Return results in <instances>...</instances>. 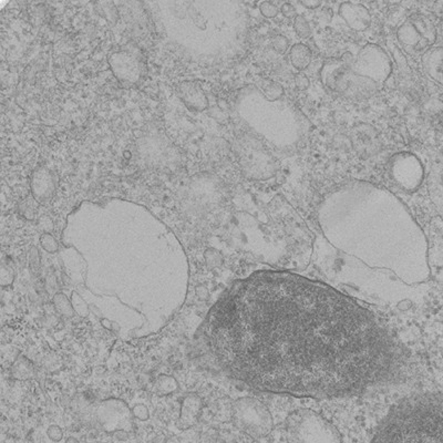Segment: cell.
I'll list each match as a JSON object with an SVG mask.
<instances>
[{"label": "cell", "instance_id": "obj_27", "mask_svg": "<svg viewBox=\"0 0 443 443\" xmlns=\"http://www.w3.org/2000/svg\"><path fill=\"white\" fill-rule=\"evenodd\" d=\"M132 412H134V417L140 419V420H147L150 417L147 407L145 405H141V403L134 405Z\"/></svg>", "mask_w": 443, "mask_h": 443}, {"label": "cell", "instance_id": "obj_10", "mask_svg": "<svg viewBox=\"0 0 443 443\" xmlns=\"http://www.w3.org/2000/svg\"><path fill=\"white\" fill-rule=\"evenodd\" d=\"M110 67L120 81L134 83L141 78L142 61L131 51H118L109 58Z\"/></svg>", "mask_w": 443, "mask_h": 443}, {"label": "cell", "instance_id": "obj_24", "mask_svg": "<svg viewBox=\"0 0 443 443\" xmlns=\"http://www.w3.org/2000/svg\"><path fill=\"white\" fill-rule=\"evenodd\" d=\"M159 388L163 394H172L177 389V381L172 377L168 376H161L159 378Z\"/></svg>", "mask_w": 443, "mask_h": 443}, {"label": "cell", "instance_id": "obj_13", "mask_svg": "<svg viewBox=\"0 0 443 443\" xmlns=\"http://www.w3.org/2000/svg\"><path fill=\"white\" fill-rule=\"evenodd\" d=\"M339 15L346 24L355 31H364L371 24V16L369 10L362 3H340Z\"/></svg>", "mask_w": 443, "mask_h": 443}, {"label": "cell", "instance_id": "obj_8", "mask_svg": "<svg viewBox=\"0 0 443 443\" xmlns=\"http://www.w3.org/2000/svg\"><path fill=\"white\" fill-rule=\"evenodd\" d=\"M388 171L392 182L405 192L418 190L424 181V166L412 153L401 152L394 155L389 160Z\"/></svg>", "mask_w": 443, "mask_h": 443}, {"label": "cell", "instance_id": "obj_22", "mask_svg": "<svg viewBox=\"0 0 443 443\" xmlns=\"http://www.w3.org/2000/svg\"><path fill=\"white\" fill-rule=\"evenodd\" d=\"M40 244L48 253H56L59 250V244L57 239L52 236L50 233H44L40 237Z\"/></svg>", "mask_w": 443, "mask_h": 443}, {"label": "cell", "instance_id": "obj_34", "mask_svg": "<svg viewBox=\"0 0 443 443\" xmlns=\"http://www.w3.org/2000/svg\"><path fill=\"white\" fill-rule=\"evenodd\" d=\"M68 443H78V441H76V439L70 438L68 440Z\"/></svg>", "mask_w": 443, "mask_h": 443}, {"label": "cell", "instance_id": "obj_12", "mask_svg": "<svg viewBox=\"0 0 443 443\" xmlns=\"http://www.w3.org/2000/svg\"><path fill=\"white\" fill-rule=\"evenodd\" d=\"M31 194L38 203L49 201L55 195L56 185L51 171L47 168H38L30 179Z\"/></svg>", "mask_w": 443, "mask_h": 443}, {"label": "cell", "instance_id": "obj_7", "mask_svg": "<svg viewBox=\"0 0 443 443\" xmlns=\"http://www.w3.org/2000/svg\"><path fill=\"white\" fill-rule=\"evenodd\" d=\"M398 40L408 51L426 52L437 39V31L429 18L422 15H412L403 22L397 31Z\"/></svg>", "mask_w": 443, "mask_h": 443}, {"label": "cell", "instance_id": "obj_15", "mask_svg": "<svg viewBox=\"0 0 443 443\" xmlns=\"http://www.w3.org/2000/svg\"><path fill=\"white\" fill-rule=\"evenodd\" d=\"M421 63L430 79L443 87V47H433L422 54Z\"/></svg>", "mask_w": 443, "mask_h": 443}, {"label": "cell", "instance_id": "obj_23", "mask_svg": "<svg viewBox=\"0 0 443 443\" xmlns=\"http://www.w3.org/2000/svg\"><path fill=\"white\" fill-rule=\"evenodd\" d=\"M272 46L275 51L278 52L280 55H284L289 48V39L283 35H275L272 38Z\"/></svg>", "mask_w": 443, "mask_h": 443}, {"label": "cell", "instance_id": "obj_6", "mask_svg": "<svg viewBox=\"0 0 443 443\" xmlns=\"http://www.w3.org/2000/svg\"><path fill=\"white\" fill-rule=\"evenodd\" d=\"M351 69L357 76L367 78L377 85H384L392 72V61L380 46L368 44L362 47Z\"/></svg>", "mask_w": 443, "mask_h": 443}, {"label": "cell", "instance_id": "obj_28", "mask_svg": "<svg viewBox=\"0 0 443 443\" xmlns=\"http://www.w3.org/2000/svg\"><path fill=\"white\" fill-rule=\"evenodd\" d=\"M280 11H282L283 16L286 17V18H289V19H295L297 17L296 9H295L294 6L291 5V3H284V5L282 6V8H280Z\"/></svg>", "mask_w": 443, "mask_h": 443}, {"label": "cell", "instance_id": "obj_17", "mask_svg": "<svg viewBox=\"0 0 443 443\" xmlns=\"http://www.w3.org/2000/svg\"><path fill=\"white\" fill-rule=\"evenodd\" d=\"M201 399L196 394H188L185 397L182 403V411H181V420L188 424L196 421L200 411H201Z\"/></svg>", "mask_w": 443, "mask_h": 443}, {"label": "cell", "instance_id": "obj_11", "mask_svg": "<svg viewBox=\"0 0 443 443\" xmlns=\"http://www.w3.org/2000/svg\"><path fill=\"white\" fill-rule=\"evenodd\" d=\"M351 142L355 151L364 158L377 154L381 149L377 131L371 125L364 123L354 127L351 131Z\"/></svg>", "mask_w": 443, "mask_h": 443}, {"label": "cell", "instance_id": "obj_5", "mask_svg": "<svg viewBox=\"0 0 443 443\" xmlns=\"http://www.w3.org/2000/svg\"><path fill=\"white\" fill-rule=\"evenodd\" d=\"M236 145L239 163L250 179H266L276 173L277 163L274 156L257 138L245 134Z\"/></svg>", "mask_w": 443, "mask_h": 443}, {"label": "cell", "instance_id": "obj_30", "mask_svg": "<svg viewBox=\"0 0 443 443\" xmlns=\"http://www.w3.org/2000/svg\"><path fill=\"white\" fill-rule=\"evenodd\" d=\"M48 435L54 441H60L63 439V431L58 426H51L48 430Z\"/></svg>", "mask_w": 443, "mask_h": 443}, {"label": "cell", "instance_id": "obj_3", "mask_svg": "<svg viewBox=\"0 0 443 443\" xmlns=\"http://www.w3.org/2000/svg\"><path fill=\"white\" fill-rule=\"evenodd\" d=\"M369 443H443V392H424L401 400Z\"/></svg>", "mask_w": 443, "mask_h": 443}, {"label": "cell", "instance_id": "obj_21", "mask_svg": "<svg viewBox=\"0 0 443 443\" xmlns=\"http://www.w3.org/2000/svg\"><path fill=\"white\" fill-rule=\"evenodd\" d=\"M294 30L297 35L303 39H308L312 35V28H310L309 22L300 15H297L294 19Z\"/></svg>", "mask_w": 443, "mask_h": 443}, {"label": "cell", "instance_id": "obj_29", "mask_svg": "<svg viewBox=\"0 0 443 443\" xmlns=\"http://www.w3.org/2000/svg\"><path fill=\"white\" fill-rule=\"evenodd\" d=\"M295 85L299 90H306L309 87V80L304 74L299 72L295 76Z\"/></svg>", "mask_w": 443, "mask_h": 443}, {"label": "cell", "instance_id": "obj_20", "mask_svg": "<svg viewBox=\"0 0 443 443\" xmlns=\"http://www.w3.org/2000/svg\"><path fill=\"white\" fill-rule=\"evenodd\" d=\"M38 202L35 201L33 196L27 198L25 201L20 203V213L28 220H33L35 218V215L37 214V211H38Z\"/></svg>", "mask_w": 443, "mask_h": 443}, {"label": "cell", "instance_id": "obj_19", "mask_svg": "<svg viewBox=\"0 0 443 443\" xmlns=\"http://www.w3.org/2000/svg\"><path fill=\"white\" fill-rule=\"evenodd\" d=\"M13 373H14L15 378L17 379L30 378V377H33V364H29V362L26 360L25 358H22L15 364Z\"/></svg>", "mask_w": 443, "mask_h": 443}, {"label": "cell", "instance_id": "obj_16", "mask_svg": "<svg viewBox=\"0 0 443 443\" xmlns=\"http://www.w3.org/2000/svg\"><path fill=\"white\" fill-rule=\"evenodd\" d=\"M291 65L298 71L305 70L312 63L313 54L309 47L304 44H297L291 47L289 51Z\"/></svg>", "mask_w": 443, "mask_h": 443}, {"label": "cell", "instance_id": "obj_9", "mask_svg": "<svg viewBox=\"0 0 443 443\" xmlns=\"http://www.w3.org/2000/svg\"><path fill=\"white\" fill-rule=\"evenodd\" d=\"M139 153L142 163L154 169L170 170L171 166H179L177 150L172 149L169 141H162L158 136L142 141Z\"/></svg>", "mask_w": 443, "mask_h": 443}, {"label": "cell", "instance_id": "obj_1", "mask_svg": "<svg viewBox=\"0 0 443 443\" xmlns=\"http://www.w3.org/2000/svg\"><path fill=\"white\" fill-rule=\"evenodd\" d=\"M215 371L255 392L338 399L403 377L405 349L355 299L319 280L259 271L236 280L196 332Z\"/></svg>", "mask_w": 443, "mask_h": 443}, {"label": "cell", "instance_id": "obj_14", "mask_svg": "<svg viewBox=\"0 0 443 443\" xmlns=\"http://www.w3.org/2000/svg\"><path fill=\"white\" fill-rule=\"evenodd\" d=\"M177 95L185 106L193 111H203L209 104L207 95L198 82H181L177 87Z\"/></svg>", "mask_w": 443, "mask_h": 443}, {"label": "cell", "instance_id": "obj_4", "mask_svg": "<svg viewBox=\"0 0 443 443\" xmlns=\"http://www.w3.org/2000/svg\"><path fill=\"white\" fill-rule=\"evenodd\" d=\"M321 78L327 89L347 98H370L378 90V85L375 82L355 74L351 69V61L344 57L325 63L321 70Z\"/></svg>", "mask_w": 443, "mask_h": 443}, {"label": "cell", "instance_id": "obj_32", "mask_svg": "<svg viewBox=\"0 0 443 443\" xmlns=\"http://www.w3.org/2000/svg\"><path fill=\"white\" fill-rule=\"evenodd\" d=\"M319 16L321 17V19L323 22H329L332 20V9L329 8H323L321 9V14H319Z\"/></svg>", "mask_w": 443, "mask_h": 443}, {"label": "cell", "instance_id": "obj_31", "mask_svg": "<svg viewBox=\"0 0 443 443\" xmlns=\"http://www.w3.org/2000/svg\"><path fill=\"white\" fill-rule=\"evenodd\" d=\"M300 5L312 10V9L319 8L321 6V1H319V0H303V1H300Z\"/></svg>", "mask_w": 443, "mask_h": 443}, {"label": "cell", "instance_id": "obj_18", "mask_svg": "<svg viewBox=\"0 0 443 443\" xmlns=\"http://www.w3.org/2000/svg\"><path fill=\"white\" fill-rule=\"evenodd\" d=\"M54 304H55L56 309L59 312L60 314L67 316V317H72L74 314L76 313L74 309V306L71 304L70 300L67 298L65 294H57L54 297Z\"/></svg>", "mask_w": 443, "mask_h": 443}, {"label": "cell", "instance_id": "obj_33", "mask_svg": "<svg viewBox=\"0 0 443 443\" xmlns=\"http://www.w3.org/2000/svg\"><path fill=\"white\" fill-rule=\"evenodd\" d=\"M196 295L202 299L207 298V289H205L204 286H199V287H196L195 289Z\"/></svg>", "mask_w": 443, "mask_h": 443}, {"label": "cell", "instance_id": "obj_2", "mask_svg": "<svg viewBox=\"0 0 443 443\" xmlns=\"http://www.w3.org/2000/svg\"><path fill=\"white\" fill-rule=\"evenodd\" d=\"M319 223L340 261L396 275L408 285L429 277L426 235L387 188L364 181L340 185L321 202Z\"/></svg>", "mask_w": 443, "mask_h": 443}, {"label": "cell", "instance_id": "obj_25", "mask_svg": "<svg viewBox=\"0 0 443 443\" xmlns=\"http://www.w3.org/2000/svg\"><path fill=\"white\" fill-rule=\"evenodd\" d=\"M259 10H261V15L266 17V18H275L280 14V9H278L277 6H275L271 1H263V3H261Z\"/></svg>", "mask_w": 443, "mask_h": 443}, {"label": "cell", "instance_id": "obj_26", "mask_svg": "<svg viewBox=\"0 0 443 443\" xmlns=\"http://www.w3.org/2000/svg\"><path fill=\"white\" fill-rule=\"evenodd\" d=\"M71 304L74 306V309L76 313L79 314L82 317H86L88 315V305L82 300L81 297L78 296V294L74 293V296L71 297Z\"/></svg>", "mask_w": 443, "mask_h": 443}]
</instances>
